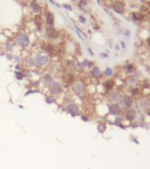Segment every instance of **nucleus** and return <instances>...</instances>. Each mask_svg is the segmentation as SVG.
<instances>
[{
    "instance_id": "1",
    "label": "nucleus",
    "mask_w": 150,
    "mask_h": 169,
    "mask_svg": "<svg viewBox=\"0 0 150 169\" xmlns=\"http://www.w3.org/2000/svg\"><path fill=\"white\" fill-rule=\"evenodd\" d=\"M34 60L35 64L39 66H45L50 62V55H48L45 51H39L35 53Z\"/></svg>"
},
{
    "instance_id": "2",
    "label": "nucleus",
    "mask_w": 150,
    "mask_h": 169,
    "mask_svg": "<svg viewBox=\"0 0 150 169\" xmlns=\"http://www.w3.org/2000/svg\"><path fill=\"white\" fill-rule=\"evenodd\" d=\"M15 42L17 43V45L19 47H20L21 49H25L29 45V37H28V34H23V33H20V34H18L15 37Z\"/></svg>"
},
{
    "instance_id": "3",
    "label": "nucleus",
    "mask_w": 150,
    "mask_h": 169,
    "mask_svg": "<svg viewBox=\"0 0 150 169\" xmlns=\"http://www.w3.org/2000/svg\"><path fill=\"white\" fill-rule=\"evenodd\" d=\"M72 91L76 95L79 96H81L83 93L86 91V85H85V83L81 80H77L75 82H73L72 84Z\"/></svg>"
},
{
    "instance_id": "4",
    "label": "nucleus",
    "mask_w": 150,
    "mask_h": 169,
    "mask_svg": "<svg viewBox=\"0 0 150 169\" xmlns=\"http://www.w3.org/2000/svg\"><path fill=\"white\" fill-rule=\"evenodd\" d=\"M49 91L53 95H59L63 92L62 84L58 81H53L49 85Z\"/></svg>"
},
{
    "instance_id": "5",
    "label": "nucleus",
    "mask_w": 150,
    "mask_h": 169,
    "mask_svg": "<svg viewBox=\"0 0 150 169\" xmlns=\"http://www.w3.org/2000/svg\"><path fill=\"white\" fill-rule=\"evenodd\" d=\"M119 101H120V106L122 108L128 109V108H131L134 100H133V97L131 95H123V96H121Z\"/></svg>"
},
{
    "instance_id": "6",
    "label": "nucleus",
    "mask_w": 150,
    "mask_h": 169,
    "mask_svg": "<svg viewBox=\"0 0 150 169\" xmlns=\"http://www.w3.org/2000/svg\"><path fill=\"white\" fill-rule=\"evenodd\" d=\"M66 109L69 114H71L72 116H76L80 114V108L79 106L74 102H69L66 104Z\"/></svg>"
},
{
    "instance_id": "7",
    "label": "nucleus",
    "mask_w": 150,
    "mask_h": 169,
    "mask_svg": "<svg viewBox=\"0 0 150 169\" xmlns=\"http://www.w3.org/2000/svg\"><path fill=\"white\" fill-rule=\"evenodd\" d=\"M45 34L50 40H57L59 37V32L53 27H48L45 30Z\"/></svg>"
},
{
    "instance_id": "8",
    "label": "nucleus",
    "mask_w": 150,
    "mask_h": 169,
    "mask_svg": "<svg viewBox=\"0 0 150 169\" xmlns=\"http://www.w3.org/2000/svg\"><path fill=\"white\" fill-rule=\"evenodd\" d=\"M136 106H137L138 109L140 111H145V110H148V106H149V101L147 98L143 97V98H140V99H137L136 101Z\"/></svg>"
},
{
    "instance_id": "9",
    "label": "nucleus",
    "mask_w": 150,
    "mask_h": 169,
    "mask_svg": "<svg viewBox=\"0 0 150 169\" xmlns=\"http://www.w3.org/2000/svg\"><path fill=\"white\" fill-rule=\"evenodd\" d=\"M123 108L117 103H112L109 106V113L114 115H119L122 114Z\"/></svg>"
},
{
    "instance_id": "10",
    "label": "nucleus",
    "mask_w": 150,
    "mask_h": 169,
    "mask_svg": "<svg viewBox=\"0 0 150 169\" xmlns=\"http://www.w3.org/2000/svg\"><path fill=\"white\" fill-rule=\"evenodd\" d=\"M137 116H138V113L136 111V109H134V108H128L125 112V119L130 121V122L135 121L137 119Z\"/></svg>"
},
{
    "instance_id": "11",
    "label": "nucleus",
    "mask_w": 150,
    "mask_h": 169,
    "mask_svg": "<svg viewBox=\"0 0 150 169\" xmlns=\"http://www.w3.org/2000/svg\"><path fill=\"white\" fill-rule=\"evenodd\" d=\"M120 98H121V96L117 91L111 90L110 94H109V99H110L111 101L114 102V103H116L117 101H119V100H120Z\"/></svg>"
},
{
    "instance_id": "12",
    "label": "nucleus",
    "mask_w": 150,
    "mask_h": 169,
    "mask_svg": "<svg viewBox=\"0 0 150 169\" xmlns=\"http://www.w3.org/2000/svg\"><path fill=\"white\" fill-rule=\"evenodd\" d=\"M30 8H31L32 11L35 13H41V11H42V7H41V5L38 4V3L36 2L35 0H32L31 2H30Z\"/></svg>"
},
{
    "instance_id": "13",
    "label": "nucleus",
    "mask_w": 150,
    "mask_h": 169,
    "mask_svg": "<svg viewBox=\"0 0 150 169\" xmlns=\"http://www.w3.org/2000/svg\"><path fill=\"white\" fill-rule=\"evenodd\" d=\"M54 19H55V18H54L53 13H50V12H48V13H46V23H47V25L49 26V27H52V26L54 25Z\"/></svg>"
},
{
    "instance_id": "14",
    "label": "nucleus",
    "mask_w": 150,
    "mask_h": 169,
    "mask_svg": "<svg viewBox=\"0 0 150 169\" xmlns=\"http://www.w3.org/2000/svg\"><path fill=\"white\" fill-rule=\"evenodd\" d=\"M115 84V81L112 79H108L103 83V86L105 87V89L107 91H111V89L113 88Z\"/></svg>"
},
{
    "instance_id": "15",
    "label": "nucleus",
    "mask_w": 150,
    "mask_h": 169,
    "mask_svg": "<svg viewBox=\"0 0 150 169\" xmlns=\"http://www.w3.org/2000/svg\"><path fill=\"white\" fill-rule=\"evenodd\" d=\"M53 81L54 80H53V78L50 74H46V75H44L43 78H42V82H43L44 84H46V85H50Z\"/></svg>"
},
{
    "instance_id": "16",
    "label": "nucleus",
    "mask_w": 150,
    "mask_h": 169,
    "mask_svg": "<svg viewBox=\"0 0 150 169\" xmlns=\"http://www.w3.org/2000/svg\"><path fill=\"white\" fill-rule=\"evenodd\" d=\"M113 9H114L117 13H123V12L125 11V4H123L122 3H120V2L117 3L114 6H113Z\"/></svg>"
},
{
    "instance_id": "17",
    "label": "nucleus",
    "mask_w": 150,
    "mask_h": 169,
    "mask_svg": "<svg viewBox=\"0 0 150 169\" xmlns=\"http://www.w3.org/2000/svg\"><path fill=\"white\" fill-rule=\"evenodd\" d=\"M92 74L94 75L95 78H97L102 77V73H101V70H100V68L98 66H94L93 69H92Z\"/></svg>"
},
{
    "instance_id": "18",
    "label": "nucleus",
    "mask_w": 150,
    "mask_h": 169,
    "mask_svg": "<svg viewBox=\"0 0 150 169\" xmlns=\"http://www.w3.org/2000/svg\"><path fill=\"white\" fill-rule=\"evenodd\" d=\"M125 71H126L127 73H133V72L135 70V68H134L133 64H132V63H128V64H126V66L125 67Z\"/></svg>"
},
{
    "instance_id": "19",
    "label": "nucleus",
    "mask_w": 150,
    "mask_h": 169,
    "mask_svg": "<svg viewBox=\"0 0 150 169\" xmlns=\"http://www.w3.org/2000/svg\"><path fill=\"white\" fill-rule=\"evenodd\" d=\"M27 64H28L29 67H34L35 65V60H34V57H28L27 58Z\"/></svg>"
},
{
    "instance_id": "20",
    "label": "nucleus",
    "mask_w": 150,
    "mask_h": 169,
    "mask_svg": "<svg viewBox=\"0 0 150 169\" xmlns=\"http://www.w3.org/2000/svg\"><path fill=\"white\" fill-rule=\"evenodd\" d=\"M82 65H83V67L91 68L93 66V62L89 61V60H87V59H85L84 61L82 62Z\"/></svg>"
},
{
    "instance_id": "21",
    "label": "nucleus",
    "mask_w": 150,
    "mask_h": 169,
    "mask_svg": "<svg viewBox=\"0 0 150 169\" xmlns=\"http://www.w3.org/2000/svg\"><path fill=\"white\" fill-rule=\"evenodd\" d=\"M97 129L100 133H103L106 129V125L104 123H99L97 126Z\"/></svg>"
},
{
    "instance_id": "22",
    "label": "nucleus",
    "mask_w": 150,
    "mask_h": 169,
    "mask_svg": "<svg viewBox=\"0 0 150 169\" xmlns=\"http://www.w3.org/2000/svg\"><path fill=\"white\" fill-rule=\"evenodd\" d=\"M104 75H105L106 77H111L112 75H113V70H112V69H110V67L106 68L105 70H104Z\"/></svg>"
},
{
    "instance_id": "23",
    "label": "nucleus",
    "mask_w": 150,
    "mask_h": 169,
    "mask_svg": "<svg viewBox=\"0 0 150 169\" xmlns=\"http://www.w3.org/2000/svg\"><path fill=\"white\" fill-rule=\"evenodd\" d=\"M66 78H67V83L71 84V83L73 82V80H74V75L72 73V72H69V73L67 74Z\"/></svg>"
},
{
    "instance_id": "24",
    "label": "nucleus",
    "mask_w": 150,
    "mask_h": 169,
    "mask_svg": "<svg viewBox=\"0 0 150 169\" xmlns=\"http://www.w3.org/2000/svg\"><path fill=\"white\" fill-rule=\"evenodd\" d=\"M14 74H15V77H16V78H17L18 80H22V79L24 78V74L21 73V71H15Z\"/></svg>"
},
{
    "instance_id": "25",
    "label": "nucleus",
    "mask_w": 150,
    "mask_h": 169,
    "mask_svg": "<svg viewBox=\"0 0 150 169\" xmlns=\"http://www.w3.org/2000/svg\"><path fill=\"white\" fill-rule=\"evenodd\" d=\"M45 102L47 104H53L55 102V99H53L52 96H47V97H45Z\"/></svg>"
},
{
    "instance_id": "26",
    "label": "nucleus",
    "mask_w": 150,
    "mask_h": 169,
    "mask_svg": "<svg viewBox=\"0 0 150 169\" xmlns=\"http://www.w3.org/2000/svg\"><path fill=\"white\" fill-rule=\"evenodd\" d=\"M13 59H14V61L17 63H20L21 62H22V60H23V57H22L21 55H16V56H14Z\"/></svg>"
},
{
    "instance_id": "27",
    "label": "nucleus",
    "mask_w": 150,
    "mask_h": 169,
    "mask_svg": "<svg viewBox=\"0 0 150 169\" xmlns=\"http://www.w3.org/2000/svg\"><path fill=\"white\" fill-rule=\"evenodd\" d=\"M13 48H14V45H13V43H11V42H8L5 45V49H6L7 51H13Z\"/></svg>"
},
{
    "instance_id": "28",
    "label": "nucleus",
    "mask_w": 150,
    "mask_h": 169,
    "mask_svg": "<svg viewBox=\"0 0 150 169\" xmlns=\"http://www.w3.org/2000/svg\"><path fill=\"white\" fill-rule=\"evenodd\" d=\"M75 68H76V70H82V69H83L82 63L76 62V63H75Z\"/></svg>"
},
{
    "instance_id": "29",
    "label": "nucleus",
    "mask_w": 150,
    "mask_h": 169,
    "mask_svg": "<svg viewBox=\"0 0 150 169\" xmlns=\"http://www.w3.org/2000/svg\"><path fill=\"white\" fill-rule=\"evenodd\" d=\"M122 122H123V119L121 118V117H119V116H116V118H115V124L120 125L121 123H122Z\"/></svg>"
},
{
    "instance_id": "30",
    "label": "nucleus",
    "mask_w": 150,
    "mask_h": 169,
    "mask_svg": "<svg viewBox=\"0 0 150 169\" xmlns=\"http://www.w3.org/2000/svg\"><path fill=\"white\" fill-rule=\"evenodd\" d=\"M13 57L14 56H13L12 54H6V58L9 60V61H12V60L13 59Z\"/></svg>"
},
{
    "instance_id": "31",
    "label": "nucleus",
    "mask_w": 150,
    "mask_h": 169,
    "mask_svg": "<svg viewBox=\"0 0 150 169\" xmlns=\"http://www.w3.org/2000/svg\"><path fill=\"white\" fill-rule=\"evenodd\" d=\"M63 7H64V8L67 9V10H72V6H71V5H69V4H64Z\"/></svg>"
},
{
    "instance_id": "32",
    "label": "nucleus",
    "mask_w": 150,
    "mask_h": 169,
    "mask_svg": "<svg viewBox=\"0 0 150 169\" xmlns=\"http://www.w3.org/2000/svg\"><path fill=\"white\" fill-rule=\"evenodd\" d=\"M79 19H80V21L81 22V23L84 24L85 22H86V19H85L84 17H82V16H80V17H79Z\"/></svg>"
},
{
    "instance_id": "33",
    "label": "nucleus",
    "mask_w": 150,
    "mask_h": 169,
    "mask_svg": "<svg viewBox=\"0 0 150 169\" xmlns=\"http://www.w3.org/2000/svg\"><path fill=\"white\" fill-rule=\"evenodd\" d=\"M15 70H16V71H21V67L19 65H15Z\"/></svg>"
},
{
    "instance_id": "34",
    "label": "nucleus",
    "mask_w": 150,
    "mask_h": 169,
    "mask_svg": "<svg viewBox=\"0 0 150 169\" xmlns=\"http://www.w3.org/2000/svg\"><path fill=\"white\" fill-rule=\"evenodd\" d=\"M38 91H28L27 93H25V96H27V95L28 94H31V93H37Z\"/></svg>"
},
{
    "instance_id": "35",
    "label": "nucleus",
    "mask_w": 150,
    "mask_h": 169,
    "mask_svg": "<svg viewBox=\"0 0 150 169\" xmlns=\"http://www.w3.org/2000/svg\"><path fill=\"white\" fill-rule=\"evenodd\" d=\"M81 119H82L83 121H85V122H87V121L89 120V119L87 118V116H84V115L81 116Z\"/></svg>"
},
{
    "instance_id": "36",
    "label": "nucleus",
    "mask_w": 150,
    "mask_h": 169,
    "mask_svg": "<svg viewBox=\"0 0 150 169\" xmlns=\"http://www.w3.org/2000/svg\"><path fill=\"white\" fill-rule=\"evenodd\" d=\"M34 84H33V85L34 86H36V87H38L39 86V82L38 81H34V82H33Z\"/></svg>"
},
{
    "instance_id": "37",
    "label": "nucleus",
    "mask_w": 150,
    "mask_h": 169,
    "mask_svg": "<svg viewBox=\"0 0 150 169\" xmlns=\"http://www.w3.org/2000/svg\"><path fill=\"white\" fill-rule=\"evenodd\" d=\"M87 51H88L89 53L91 54V56H94V53H93V51L91 50V49L90 48H87Z\"/></svg>"
},
{
    "instance_id": "38",
    "label": "nucleus",
    "mask_w": 150,
    "mask_h": 169,
    "mask_svg": "<svg viewBox=\"0 0 150 169\" xmlns=\"http://www.w3.org/2000/svg\"><path fill=\"white\" fill-rule=\"evenodd\" d=\"M101 57H108V55H107V54H105V53H101Z\"/></svg>"
},
{
    "instance_id": "39",
    "label": "nucleus",
    "mask_w": 150,
    "mask_h": 169,
    "mask_svg": "<svg viewBox=\"0 0 150 169\" xmlns=\"http://www.w3.org/2000/svg\"><path fill=\"white\" fill-rule=\"evenodd\" d=\"M121 46H122L123 49H125V44L123 42H121Z\"/></svg>"
},
{
    "instance_id": "40",
    "label": "nucleus",
    "mask_w": 150,
    "mask_h": 169,
    "mask_svg": "<svg viewBox=\"0 0 150 169\" xmlns=\"http://www.w3.org/2000/svg\"><path fill=\"white\" fill-rule=\"evenodd\" d=\"M146 112H147V114H148V115H149V116H150V108H149V109H148V110H147Z\"/></svg>"
},
{
    "instance_id": "41",
    "label": "nucleus",
    "mask_w": 150,
    "mask_h": 169,
    "mask_svg": "<svg viewBox=\"0 0 150 169\" xmlns=\"http://www.w3.org/2000/svg\"><path fill=\"white\" fill-rule=\"evenodd\" d=\"M148 44H149V46H150V39H148Z\"/></svg>"
}]
</instances>
